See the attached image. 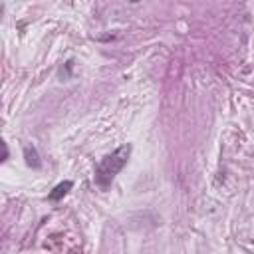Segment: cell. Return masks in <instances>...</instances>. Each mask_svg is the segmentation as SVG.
<instances>
[{
    "label": "cell",
    "mask_w": 254,
    "mask_h": 254,
    "mask_svg": "<svg viewBox=\"0 0 254 254\" xmlns=\"http://www.w3.org/2000/svg\"><path fill=\"white\" fill-rule=\"evenodd\" d=\"M2 147H4V157H2V161H8V157H10V153H8V145L2 143Z\"/></svg>",
    "instance_id": "cell-5"
},
{
    "label": "cell",
    "mask_w": 254,
    "mask_h": 254,
    "mask_svg": "<svg viewBox=\"0 0 254 254\" xmlns=\"http://www.w3.org/2000/svg\"><path fill=\"white\" fill-rule=\"evenodd\" d=\"M129 2H139V0H129Z\"/></svg>",
    "instance_id": "cell-6"
},
{
    "label": "cell",
    "mask_w": 254,
    "mask_h": 254,
    "mask_svg": "<svg viewBox=\"0 0 254 254\" xmlns=\"http://www.w3.org/2000/svg\"><path fill=\"white\" fill-rule=\"evenodd\" d=\"M71 187H73L71 181H62V183H58V185L52 189V192L48 194V198L54 200V202H56V200H62V198L71 190Z\"/></svg>",
    "instance_id": "cell-3"
},
{
    "label": "cell",
    "mask_w": 254,
    "mask_h": 254,
    "mask_svg": "<svg viewBox=\"0 0 254 254\" xmlns=\"http://www.w3.org/2000/svg\"><path fill=\"white\" fill-rule=\"evenodd\" d=\"M71 67H73V62H71V60H67V62H65V67H62V73H60V75H62V77H65V79H67V77H71Z\"/></svg>",
    "instance_id": "cell-4"
},
{
    "label": "cell",
    "mask_w": 254,
    "mask_h": 254,
    "mask_svg": "<svg viewBox=\"0 0 254 254\" xmlns=\"http://www.w3.org/2000/svg\"><path fill=\"white\" fill-rule=\"evenodd\" d=\"M24 159H26V165L34 171H38L42 167V161H40V153L34 145H24Z\"/></svg>",
    "instance_id": "cell-2"
},
{
    "label": "cell",
    "mask_w": 254,
    "mask_h": 254,
    "mask_svg": "<svg viewBox=\"0 0 254 254\" xmlns=\"http://www.w3.org/2000/svg\"><path fill=\"white\" fill-rule=\"evenodd\" d=\"M129 155H131V145H129V143L119 145L113 153L105 155V157L95 165V171H93V181H95V185L101 187V189H107V187L111 185V181L115 179V175H119V171L127 165Z\"/></svg>",
    "instance_id": "cell-1"
}]
</instances>
